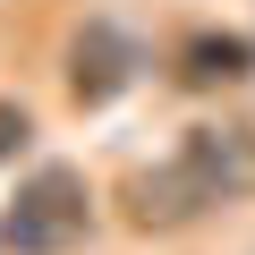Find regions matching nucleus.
I'll list each match as a JSON object with an SVG mask.
<instances>
[{
  "label": "nucleus",
  "mask_w": 255,
  "mask_h": 255,
  "mask_svg": "<svg viewBox=\"0 0 255 255\" xmlns=\"http://www.w3.org/2000/svg\"><path fill=\"white\" fill-rule=\"evenodd\" d=\"M85 230H94L85 179H77L68 162H43V170L9 196V213H0V255H68Z\"/></svg>",
  "instance_id": "nucleus-2"
},
{
  "label": "nucleus",
  "mask_w": 255,
  "mask_h": 255,
  "mask_svg": "<svg viewBox=\"0 0 255 255\" xmlns=\"http://www.w3.org/2000/svg\"><path fill=\"white\" fill-rule=\"evenodd\" d=\"M170 77H179L187 94L247 85V77H255V43H247V34H187V43L170 51Z\"/></svg>",
  "instance_id": "nucleus-4"
},
{
  "label": "nucleus",
  "mask_w": 255,
  "mask_h": 255,
  "mask_svg": "<svg viewBox=\"0 0 255 255\" xmlns=\"http://www.w3.org/2000/svg\"><path fill=\"white\" fill-rule=\"evenodd\" d=\"M255 196V153H247V128H187V145L153 170H128L119 187V221L128 230H187L213 204Z\"/></svg>",
  "instance_id": "nucleus-1"
},
{
  "label": "nucleus",
  "mask_w": 255,
  "mask_h": 255,
  "mask_svg": "<svg viewBox=\"0 0 255 255\" xmlns=\"http://www.w3.org/2000/svg\"><path fill=\"white\" fill-rule=\"evenodd\" d=\"M26 136H34V119H26L17 102H0V162H9V153H17Z\"/></svg>",
  "instance_id": "nucleus-5"
},
{
  "label": "nucleus",
  "mask_w": 255,
  "mask_h": 255,
  "mask_svg": "<svg viewBox=\"0 0 255 255\" xmlns=\"http://www.w3.org/2000/svg\"><path fill=\"white\" fill-rule=\"evenodd\" d=\"M128 77H136V43H128L119 26H85L77 43H68V94L94 111V102H111Z\"/></svg>",
  "instance_id": "nucleus-3"
}]
</instances>
